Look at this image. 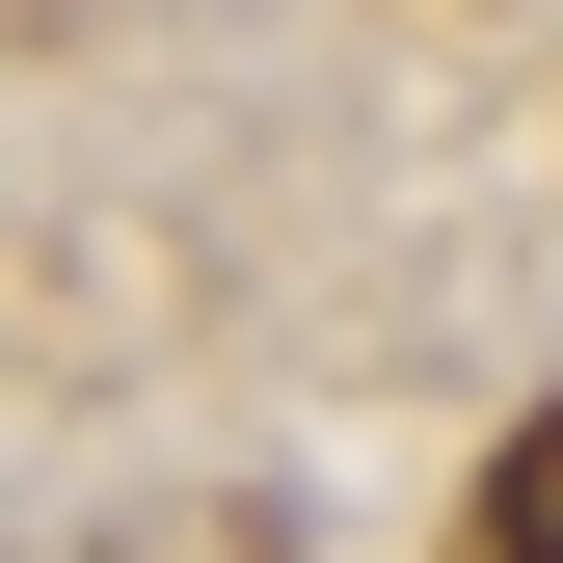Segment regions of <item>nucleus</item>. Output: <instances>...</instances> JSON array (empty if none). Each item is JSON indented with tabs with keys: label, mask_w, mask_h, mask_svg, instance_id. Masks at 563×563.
I'll return each mask as SVG.
<instances>
[{
	"label": "nucleus",
	"mask_w": 563,
	"mask_h": 563,
	"mask_svg": "<svg viewBox=\"0 0 563 563\" xmlns=\"http://www.w3.org/2000/svg\"><path fill=\"white\" fill-rule=\"evenodd\" d=\"M483 563H563V402H537L510 456H483Z\"/></svg>",
	"instance_id": "nucleus-1"
}]
</instances>
